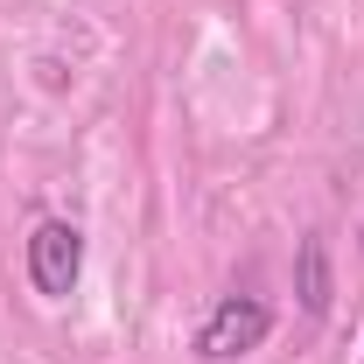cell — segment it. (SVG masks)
<instances>
[{"instance_id":"2","label":"cell","mask_w":364,"mask_h":364,"mask_svg":"<svg viewBox=\"0 0 364 364\" xmlns=\"http://www.w3.org/2000/svg\"><path fill=\"white\" fill-rule=\"evenodd\" d=\"M77 273H85V231L70 218H43L28 231V280H36V294L43 301H70Z\"/></svg>"},{"instance_id":"1","label":"cell","mask_w":364,"mask_h":364,"mask_svg":"<svg viewBox=\"0 0 364 364\" xmlns=\"http://www.w3.org/2000/svg\"><path fill=\"white\" fill-rule=\"evenodd\" d=\"M267 336H273V309H267V301H259V294H225L210 316L196 322V358H203V364L252 358Z\"/></svg>"},{"instance_id":"3","label":"cell","mask_w":364,"mask_h":364,"mask_svg":"<svg viewBox=\"0 0 364 364\" xmlns=\"http://www.w3.org/2000/svg\"><path fill=\"white\" fill-rule=\"evenodd\" d=\"M294 294H301V316H329V238L322 231L294 245Z\"/></svg>"}]
</instances>
